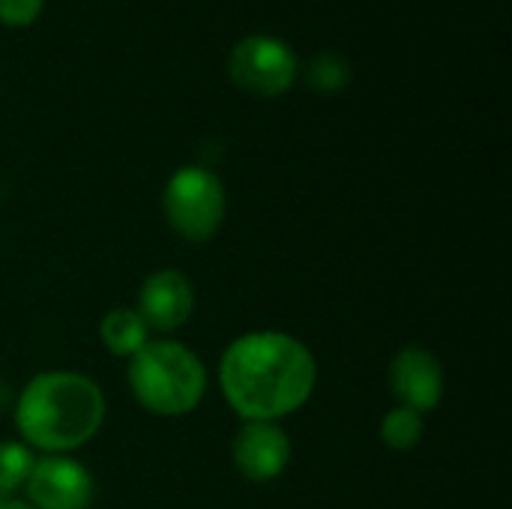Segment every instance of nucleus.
Returning a JSON list of instances; mask_svg holds the SVG:
<instances>
[{
    "label": "nucleus",
    "instance_id": "nucleus-12",
    "mask_svg": "<svg viewBox=\"0 0 512 509\" xmlns=\"http://www.w3.org/2000/svg\"><path fill=\"white\" fill-rule=\"evenodd\" d=\"M423 414L408 411V408H393L384 420H381V441L390 450H414L423 441Z\"/></svg>",
    "mask_w": 512,
    "mask_h": 509
},
{
    "label": "nucleus",
    "instance_id": "nucleus-13",
    "mask_svg": "<svg viewBox=\"0 0 512 509\" xmlns=\"http://www.w3.org/2000/svg\"><path fill=\"white\" fill-rule=\"evenodd\" d=\"M309 84L315 90H324V93H333V90H342L351 78V69H348V60L345 57H336V54H318L312 63H309Z\"/></svg>",
    "mask_w": 512,
    "mask_h": 509
},
{
    "label": "nucleus",
    "instance_id": "nucleus-3",
    "mask_svg": "<svg viewBox=\"0 0 512 509\" xmlns=\"http://www.w3.org/2000/svg\"><path fill=\"white\" fill-rule=\"evenodd\" d=\"M129 387L150 414L183 417L204 399L207 372L186 345L153 339L129 360Z\"/></svg>",
    "mask_w": 512,
    "mask_h": 509
},
{
    "label": "nucleus",
    "instance_id": "nucleus-16",
    "mask_svg": "<svg viewBox=\"0 0 512 509\" xmlns=\"http://www.w3.org/2000/svg\"><path fill=\"white\" fill-rule=\"evenodd\" d=\"M6 402H9V390H6V387L0 384V408H3Z\"/></svg>",
    "mask_w": 512,
    "mask_h": 509
},
{
    "label": "nucleus",
    "instance_id": "nucleus-8",
    "mask_svg": "<svg viewBox=\"0 0 512 509\" xmlns=\"http://www.w3.org/2000/svg\"><path fill=\"white\" fill-rule=\"evenodd\" d=\"M141 321L153 333H174L180 330L195 312V291L180 270H159L150 273L138 294Z\"/></svg>",
    "mask_w": 512,
    "mask_h": 509
},
{
    "label": "nucleus",
    "instance_id": "nucleus-4",
    "mask_svg": "<svg viewBox=\"0 0 512 509\" xmlns=\"http://www.w3.org/2000/svg\"><path fill=\"white\" fill-rule=\"evenodd\" d=\"M225 207L228 198L222 180L201 165H186L174 171L162 192V210L171 231H177L189 243H207L219 231Z\"/></svg>",
    "mask_w": 512,
    "mask_h": 509
},
{
    "label": "nucleus",
    "instance_id": "nucleus-9",
    "mask_svg": "<svg viewBox=\"0 0 512 509\" xmlns=\"http://www.w3.org/2000/svg\"><path fill=\"white\" fill-rule=\"evenodd\" d=\"M291 462V441L279 423H243L234 438V465L249 483L276 480Z\"/></svg>",
    "mask_w": 512,
    "mask_h": 509
},
{
    "label": "nucleus",
    "instance_id": "nucleus-2",
    "mask_svg": "<svg viewBox=\"0 0 512 509\" xmlns=\"http://www.w3.org/2000/svg\"><path fill=\"white\" fill-rule=\"evenodd\" d=\"M105 423V396L87 375L42 372L15 402V426L27 447L63 456L87 441Z\"/></svg>",
    "mask_w": 512,
    "mask_h": 509
},
{
    "label": "nucleus",
    "instance_id": "nucleus-7",
    "mask_svg": "<svg viewBox=\"0 0 512 509\" xmlns=\"http://www.w3.org/2000/svg\"><path fill=\"white\" fill-rule=\"evenodd\" d=\"M390 390L399 399V408L426 414L444 396V369L441 360L426 348H402L390 363Z\"/></svg>",
    "mask_w": 512,
    "mask_h": 509
},
{
    "label": "nucleus",
    "instance_id": "nucleus-10",
    "mask_svg": "<svg viewBox=\"0 0 512 509\" xmlns=\"http://www.w3.org/2000/svg\"><path fill=\"white\" fill-rule=\"evenodd\" d=\"M150 330H147V324L141 321V315L135 312V309H126V306H120V309H111L105 318H102V324H99V339H102V345L114 354V357H135L150 339Z\"/></svg>",
    "mask_w": 512,
    "mask_h": 509
},
{
    "label": "nucleus",
    "instance_id": "nucleus-11",
    "mask_svg": "<svg viewBox=\"0 0 512 509\" xmlns=\"http://www.w3.org/2000/svg\"><path fill=\"white\" fill-rule=\"evenodd\" d=\"M33 465H36V456L27 444L3 441L0 444V498L21 492L27 486Z\"/></svg>",
    "mask_w": 512,
    "mask_h": 509
},
{
    "label": "nucleus",
    "instance_id": "nucleus-1",
    "mask_svg": "<svg viewBox=\"0 0 512 509\" xmlns=\"http://www.w3.org/2000/svg\"><path fill=\"white\" fill-rule=\"evenodd\" d=\"M318 381L312 351L279 330H258L234 339L219 363V384L228 405L246 420L279 423L300 411Z\"/></svg>",
    "mask_w": 512,
    "mask_h": 509
},
{
    "label": "nucleus",
    "instance_id": "nucleus-15",
    "mask_svg": "<svg viewBox=\"0 0 512 509\" xmlns=\"http://www.w3.org/2000/svg\"><path fill=\"white\" fill-rule=\"evenodd\" d=\"M0 509H33L30 504H24V501H9V498H3L0 501Z\"/></svg>",
    "mask_w": 512,
    "mask_h": 509
},
{
    "label": "nucleus",
    "instance_id": "nucleus-6",
    "mask_svg": "<svg viewBox=\"0 0 512 509\" xmlns=\"http://www.w3.org/2000/svg\"><path fill=\"white\" fill-rule=\"evenodd\" d=\"M24 492L33 509H87L93 501V477L69 456H42Z\"/></svg>",
    "mask_w": 512,
    "mask_h": 509
},
{
    "label": "nucleus",
    "instance_id": "nucleus-5",
    "mask_svg": "<svg viewBox=\"0 0 512 509\" xmlns=\"http://www.w3.org/2000/svg\"><path fill=\"white\" fill-rule=\"evenodd\" d=\"M231 81L252 96H282L297 81V54L276 36H246L228 57Z\"/></svg>",
    "mask_w": 512,
    "mask_h": 509
},
{
    "label": "nucleus",
    "instance_id": "nucleus-14",
    "mask_svg": "<svg viewBox=\"0 0 512 509\" xmlns=\"http://www.w3.org/2000/svg\"><path fill=\"white\" fill-rule=\"evenodd\" d=\"M45 0H0V24L27 27L39 18Z\"/></svg>",
    "mask_w": 512,
    "mask_h": 509
}]
</instances>
